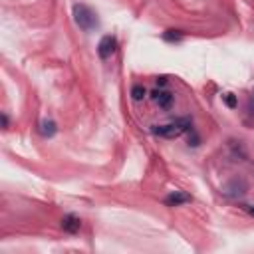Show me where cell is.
Returning <instances> with one entry per match:
<instances>
[{
    "instance_id": "3957f363",
    "label": "cell",
    "mask_w": 254,
    "mask_h": 254,
    "mask_svg": "<svg viewBox=\"0 0 254 254\" xmlns=\"http://www.w3.org/2000/svg\"><path fill=\"white\" fill-rule=\"evenodd\" d=\"M115 50H117V40H115V36H103V38L99 40V46H97V54H99V58L107 60V58L113 56Z\"/></svg>"
},
{
    "instance_id": "9c48e42d",
    "label": "cell",
    "mask_w": 254,
    "mask_h": 254,
    "mask_svg": "<svg viewBox=\"0 0 254 254\" xmlns=\"http://www.w3.org/2000/svg\"><path fill=\"white\" fill-rule=\"evenodd\" d=\"M145 95H147V89H145L143 85H133V87H131V97H133L135 101H141Z\"/></svg>"
},
{
    "instance_id": "7c38bea8",
    "label": "cell",
    "mask_w": 254,
    "mask_h": 254,
    "mask_svg": "<svg viewBox=\"0 0 254 254\" xmlns=\"http://www.w3.org/2000/svg\"><path fill=\"white\" fill-rule=\"evenodd\" d=\"M244 208H246V210H248V212L254 216V204H244Z\"/></svg>"
},
{
    "instance_id": "52a82bcc",
    "label": "cell",
    "mask_w": 254,
    "mask_h": 254,
    "mask_svg": "<svg viewBox=\"0 0 254 254\" xmlns=\"http://www.w3.org/2000/svg\"><path fill=\"white\" fill-rule=\"evenodd\" d=\"M40 133H42L44 137H54V135H56V123H54L52 119H44V121L40 123Z\"/></svg>"
},
{
    "instance_id": "277c9868",
    "label": "cell",
    "mask_w": 254,
    "mask_h": 254,
    "mask_svg": "<svg viewBox=\"0 0 254 254\" xmlns=\"http://www.w3.org/2000/svg\"><path fill=\"white\" fill-rule=\"evenodd\" d=\"M79 226H81V220H79L75 214H65V216L62 218V228H64L65 232H69V234H75V232L79 230Z\"/></svg>"
},
{
    "instance_id": "5b68a950",
    "label": "cell",
    "mask_w": 254,
    "mask_h": 254,
    "mask_svg": "<svg viewBox=\"0 0 254 254\" xmlns=\"http://www.w3.org/2000/svg\"><path fill=\"white\" fill-rule=\"evenodd\" d=\"M153 101H155L159 107H163V109H169V107H171V103H173V95H171L169 91L157 89V91H153Z\"/></svg>"
},
{
    "instance_id": "6da1fadb",
    "label": "cell",
    "mask_w": 254,
    "mask_h": 254,
    "mask_svg": "<svg viewBox=\"0 0 254 254\" xmlns=\"http://www.w3.org/2000/svg\"><path fill=\"white\" fill-rule=\"evenodd\" d=\"M73 20L83 32H91L99 26L97 14L87 4H73Z\"/></svg>"
},
{
    "instance_id": "30bf717a",
    "label": "cell",
    "mask_w": 254,
    "mask_h": 254,
    "mask_svg": "<svg viewBox=\"0 0 254 254\" xmlns=\"http://www.w3.org/2000/svg\"><path fill=\"white\" fill-rule=\"evenodd\" d=\"M222 99H224V103H226L228 107H236V97H234V93H224Z\"/></svg>"
},
{
    "instance_id": "8fae6325",
    "label": "cell",
    "mask_w": 254,
    "mask_h": 254,
    "mask_svg": "<svg viewBox=\"0 0 254 254\" xmlns=\"http://www.w3.org/2000/svg\"><path fill=\"white\" fill-rule=\"evenodd\" d=\"M157 83H159V85H167V77H165V75L157 77Z\"/></svg>"
},
{
    "instance_id": "ba28073f",
    "label": "cell",
    "mask_w": 254,
    "mask_h": 254,
    "mask_svg": "<svg viewBox=\"0 0 254 254\" xmlns=\"http://www.w3.org/2000/svg\"><path fill=\"white\" fill-rule=\"evenodd\" d=\"M163 40L165 42H181L183 32L181 30H167V32H163Z\"/></svg>"
},
{
    "instance_id": "7a4b0ae2",
    "label": "cell",
    "mask_w": 254,
    "mask_h": 254,
    "mask_svg": "<svg viewBox=\"0 0 254 254\" xmlns=\"http://www.w3.org/2000/svg\"><path fill=\"white\" fill-rule=\"evenodd\" d=\"M192 127V121L189 117H179L167 125H153V133L159 135V137H167V139H173V137H179L181 133L189 131Z\"/></svg>"
},
{
    "instance_id": "4fadbf2b",
    "label": "cell",
    "mask_w": 254,
    "mask_h": 254,
    "mask_svg": "<svg viewBox=\"0 0 254 254\" xmlns=\"http://www.w3.org/2000/svg\"><path fill=\"white\" fill-rule=\"evenodd\" d=\"M2 125L8 127V117H6V115H2Z\"/></svg>"
},
{
    "instance_id": "8992f818",
    "label": "cell",
    "mask_w": 254,
    "mask_h": 254,
    "mask_svg": "<svg viewBox=\"0 0 254 254\" xmlns=\"http://www.w3.org/2000/svg\"><path fill=\"white\" fill-rule=\"evenodd\" d=\"M190 200V194H187V192H183V190H175V192H171L167 198H165V202L169 204V206H179V204H185V202H189Z\"/></svg>"
}]
</instances>
